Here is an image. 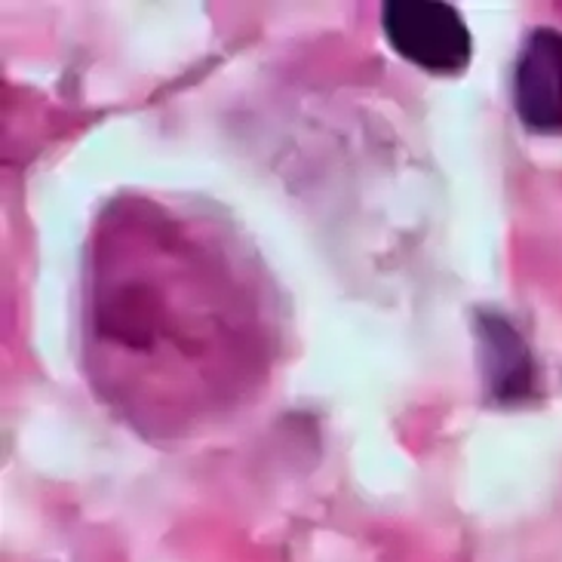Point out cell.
I'll return each instance as SVG.
<instances>
[{
  "instance_id": "obj_1",
  "label": "cell",
  "mask_w": 562,
  "mask_h": 562,
  "mask_svg": "<svg viewBox=\"0 0 562 562\" xmlns=\"http://www.w3.org/2000/svg\"><path fill=\"white\" fill-rule=\"evenodd\" d=\"M381 29L403 59L430 75H458L471 65V29L452 3L440 0H387Z\"/></svg>"
},
{
  "instance_id": "obj_2",
  "label": "cell",
  "mask_w": 562,
  "mask_h": 562,
  "mask_svg": "<svg viewBox=\"0 0 562 562\" xmlns=\"http://www.w3.org/2000/svg\"><path fill=\"white\" fill-rule=\"evenodd\" d=\"M519 121L532 133L562 130V31L535 29L522 46L514 75Z\"/></svg>"
},
{
  "instance_id": "obj_3",
  "label": "cell",
  "mask_w": 562,
  "mask_h": 562,
  "mask_svg": "<svg viewBox=\"0 0 562 562\" xmlns=\"http://www.w3.org/2000/svg\"><path fill=\"white\" fill-rule=\"evenodd\" d=\"M480 338L486 350V372L492 381V391L498 400H519L529 396L532 387V357L522 345L517 329L502 317H480Z\"/></svg>"
}]
</instances>
